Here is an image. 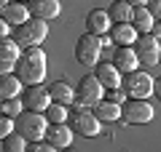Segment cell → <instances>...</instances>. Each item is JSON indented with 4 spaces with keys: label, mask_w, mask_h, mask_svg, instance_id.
Here are the masks:
<instances>
[{
    "label": "cell",
    "mask_w": 161,
    "mask_h": 152,
    "mask_svg": "<svg viewBox=\"0 0 161 152\" xmlns=\"http://www.w3.org/2000/svg\"><path fill=\"white\" fill-rule=\"evenodd\" d=\"M150 35H156V38H161V22L153 24V29H150Z\"/></svg>",
    "instance_id": "cell-32"
},
{
    "label": "cell",
    "mask_w": 161,
    "mask_h": 152,
    "mask_svg": "<svg viewBox=\"0 0 161 152\" xmlns=\"http://www.w3.org/2000/svg\"><path fill=\"white\" fill-rule=\"evenodd\" d=\"M132 45H134V53H137V59H140L142 67H153V64H158V59H161V43H158L156 35H150V32L137 35V40H134Z\"/></svg>",
    "instance_id": "cell-9"
},
{
    "label": "cell",
    "mask_w": 161,
    "mask_h": 152,
    "mask_svg": "<svg viewBox=\"0 0 161 152\" xmlns=\"http://www.w3.org/2000/svg\"><path fill=\"white\" fill-rule=\"evenodd\" d=\"M153 24H156V19H153V13H150L148 8H145V6H134V11H132V27L137 29L140 35L150 32Z\"/></svg>",
    "instance_id": "cell-22"
},
{
    "label": "cell",
    "mask_w": 161,
    "mask_h": 152,
    "mask_svg": "<svg viewBox=\"0 0 161 152\" xmlns=\"http://www.w3.org/2000/svg\"><path fill=\"white\" fill-rule=\"evenodd\" d=\"M22 101H24V109H35V112H46V107L51 104V94L48 88L43 85H27L22 91Z\"/></svg>",
    "instance_id": "cell-10"
},
{
    "label": "cell",
    "mask_w": 161,
    "mask_h": 152,
    "mask_svg": "<svg viewBox=\"0 0 161 152\" xmlns=\"http://www.w3.org/2000/svg\"><path fill=\"white\" fill-rule=\"evenodd\" d=\"M30 13L38 19H43V22H48V19H57L59 11H62V6H59V0H30Z\"/></svg>",
    "instance_id": "cell-14"
},
{
    "label": "cell",
    "mask_w": 161,
    "mask_h": 152,
    "mask_svg": "<svg viewBox=\"0 0 161 152\" xmlns=\"http://www.w3.org/2000/svg\"><path fill=\"white\" fill-rule=\"evenodd\" d=\"M97 78H99V83L105 88H118L124 75H121V69L113 62H102V64H97Z\"/></svg>",
    "instance_id": "cell-19"
},
{
    "label": "cell",
    "mask_w": 161,
    "mask_h": 152,
    "mask_svg": "<svg viewBox=\"0 0 161 152\" xmlns=\"http://www.w3.org/2000/svg\"><path fill=\"white\" fill-rule=\"evenodd\" d=\"M24 109V101H22V96H14V99H3L0 101V112H6V115H11V118H16L19 112Z\"/></svg>",
    "instance_id": "cell-26"
},
{
    "label": "cell",
    "mask_w": 161,
    "mask_h": 152,
    "mask_svg": "<svg viewBox=\"0 0 161 152\" xmlns=\"http://www.w3.org/2000/svg\"><path fill=\"white\" fill-rule=\"evenodd\" d=\"M70 128L78 136L94 139V136H99V131H102V120L94 115L92 107H80L78 101H75V109H73V115H70Z\"/></svg>",
    "instance_id": "cell-4"
},
{
    "label": "cell",
    "mask_w": 161,
    "mask_h": 152,
    "mask_svg": "<svg viewBox=\"0 0 161 152\" xmlns=\"http://www.w3.org/2000/svg\"><path fill=\"white\" fill-rule=\"evenodd\" d=\"M24 91V83L16 78V75L6 72V75H0V101L3 99H14V96H22Z\"/></svg>",
    "instance_id": "cell-21"
},
{
    "label": "cell",
    "mask_w": 161,
    "mask_h": 152,
    "mask_svg": "<svg viewBox=\"0 0 161 152\" xmlns=\"http://www.w3.org/2000/svg\"><path fill=\"white\" fill-rule=\"evenodd\" d=\"M110 27H113V22H110V16H108V11H99V8H94V11H89V16H86V29L92 35H108L110 32Z\"/></svg>",
    "instance_id": "cell-15"
},
{
    "label": "cell",
    "mask_w": 161,
    "mask_h": 152,
    "mask_svg": "<svg viewBox=\"0 0 161 152\" xmlns=\"http://www.w3.org/2000/svg\"><path fill=\"white\" fill-rule=\"evenodd\" d=\"M121 88L132 99H148V96H153V78L145 69H132V72H124Z\"/></svg>",
    "instance_id": "cell-5"
},
{
    "label": "cell",
    "mask_w": 161,
    "mask_h": 152,
    "mask_svg": "<svg viewBox=\"0 0 161 152\" xmlns=\"http://www.w3.org/2000/svg\"><path fill=\"white\" fill-rule=\"evenodd\" d=\"M48 94H51V101H59L64 107L75 104V88L67 83V80H57V83L48 85Z\"/></svg>",
    "instance_id": "cell-18"
},
{
    "label": "cell",
    "mask_w": 161,
    "mask_h": 152,
    "mask_svg": "<svg viewBox=\"0 0 161 152\" xmlns=\"http://www.w3.org/2000/svg\"><path fill=\"white\" fill-rule=\"evenodd\" d=\"M126 3H129V6H148L150 0H126Z\"/></svg>",
    "instance_id": "cell-33"
},
{
    "label": "cell",
    "mask_w": 161,
    "mask_h": 152,
    "mask_svg": "<svg viewBox=\"0 0 161 152\" xmlns=\"http://www.w3.org/2000/svg\"><path fill=\"white\" fill-rule=\"evenodd\" d=\"M19 3H30V0H19Z\"/></svg>",
    "instance_id": "cell-35"
},
{
    "label": "cell",
    "mask_w": 161,
    "mask_h": 152,
    "mask_svg": "<svg viewBox=\"0 0 161 152\" xmlns=\"http://www.w3.org/2000/svg\"><path fill=\"white\" fill-rule=\"evenodd\" d=\"M73 136H75V134H73V128H70L67 123H48L43 139H46L54 149H64V147L73 144Z\"/></svg>",
    "instance_id": "cell-11"
},
{
    "label": "cell",
    "mask_w": 161,
    "mask_h": 152,
    "mask_svg": "<svg viewBox=\"0 0 161 152\" xmlns=\"http://www.w3.org/2000/svg\"><path fill=\"white\" fill-rule=\"evenodd\" d=\"M94 115L102 123H115V120H121V104L118 101H110V99H102V101L94 104Z\"/></svg>",
    "instance_id": "cell-20"
},
{
    "label": "cell",
    "mask_w": 161,
    "mask_h": 152,
    "mask_svg": "<svg viewBox=\"0 0 161 152\" xmlns=\"http://www.w3.org/2000/svg\"><path fill=\"white\" fill-rule=\"evenodd\" d=\"M102 99H105V85L99 83V78L97 75H83L78 88H75V101L80 107H94Z\"/></svg>",
    "instance_id": "cell-8"
},
{
    "label": "cell",
    "mask_w": 161,
    "mask_h": 152,
    "mask_svg": "<svg viewBox=\"0 0 161 152\" xmlns=\"http://www.w3.org/2000/svg\"><path fill=\"white\" fill-rule=\"evenodd\" d=\"M158 62H161V59H158Z\"/></svg>",
    "instance_id": "cell-36"
},
{
    "label": "cell",
    "mask_w": 161,
    "mask_h": 152,
    "mask_svg": "<svg viewBox=\"0 0 161 152\" xmlns=\"http://www.w3.org/2000/svg\"><path fill=\"white\" fill-rule=\"evenodd\" d=\"M11 29H14V27H11L3 16H0V38H11Z\"/></svg>",
    "instance_id": "cell-30"
},
{
    "label": "cell",
    "mask_w": 161,
    "mask_h": 152,
    "mask_svg": "<svg viewBox=\"0 0 161 152\" xmlns=\"http://www.w3.org/2000/svg\"><path fill=\"white\" fill-rule=\"evenodd\" d=\"M46 125H48L46 115H43V112H35V109H22V112L14 118V131H16V134H22L27 141L43 139Z\"/></svg>",
    "instance_id": "cell-3"
},
{
    "label": "cell",
    "mask_w": 161,
    "mask_h": 152,
    "mask_svg": "<svg viewBox=\"0 0 161 152\" xmlns=\"http://www.w3.org/2000/svg\"><path fill=\"white\" fill-rule=\"evenodd\" d=\"M19 48H22V45H19L14 38H0V75L14 72L16 59H19V53H22Z\"/></svg>",
    "instance_id": "cell-12"
},
{
    "label": "cell",
    "mask_w": 161,
    "mask_h": 152,
    "mask_svg": "<svg viewBox=\"0 0 161 152\" xmlns=\"http://www.w3.org/2000/svg\"><path fill=\"white\" fill-rule=\"evenodd\" d=\"M11 131H14V118H11V115H6V112H0V141L6 139Z\"/></svg>",
    "instance_id": "cell-27"
},
{
    "label": "cell",
    "mask_w": 161,
    "mask_h": 152,
    "mask_svg": "<svg viewBox=\"0 0 161 152\" xmlns=\"http://www.w3.org/2000/svg\"><path fill=\"white\" fill-rule=\"evenodd\" d=\"M108 91H110V94H108L110 101H118V104H124V96H126V94H124V88H121V85H118V88H108Z\"/></svg>",
    "instance_id": "cell-28"
},
{
    "label": "cell",
    "mask_w": 161,
    "mask_h": 152,
    "mask_svg": "<svg viewBox=\"0 0 161 152\" xmlns=\"http://www.w3.org/2000/svg\"><path fill=\"white\" fill-rule=\"evenodd\" d=\"M148 11L153 13L156 22H161V0H150V3H148Z\"/></svg>",
    "instance_id": "cell-29"
},
{
    "label": "cell",
    "mask_w": 161,
    "mask_h": 152,
    "mask_svg": "<svg viewBox=\"0 0 161 152\" xmlns=\"http://www.w3.org/2000/svg\"><path fill=\"white\" fill-rule=\"evenodd\" d=\"M3 149L6 152H24L27 149V139H24L22 134H16V131H11V134L3 139Z\"/></svg>",
    "instance_id": "cell-25"
},
{
    "label": "cell",
    "mask_w": 161,
    "mask_h": 152,
    "mask_svg": "<svg viewBox=\"0 0 161 152\" xmlns=\"http://www.w3.org/2000/svg\"><path fill=\"white\" fill-rule=\"evenodd\" d=\"M16 78L24 85H38L46 78V53L40 51V45H30L27 51H22L16 59Z\"/></svg>",
    "instance_id": "cell-1"
},
{
    "label": "cell",
    "mask_w": 161,
    "mask_h": 152,
    "mask_svg": "<svg viewBox=\"0 0 161 152\" xmlns=\"http://www.w3.org/2000/svg\"><path fill=\"white\" fill-rule=\"evenodd\" d=\"M0 16L6 19V22L11 24V27H16V24L27 22V19L32 16V13H30V6H27V3H19V0H11V3H8V6L3 8V13H0Z\"/></svg>",
    "instance_id": "cell-17"
},
{
    "label": "cell",
    "mask_w": 161,
    "mask_h": 152,
    "mask_svg": "<svg viewBox=\"0 0 161 152\" xmlns=\"http://www.w3.org/2000/svg\"><path fill=\"white\" fill-rule=\"evenodd\" d=\"M8 3H11V0H0V13H3V8H6Z\"/></svg>",
    "instance_id": "cell-34"
},
{
    "label": "cell",
    "mask_w": 161,
    "mask_h": 152,
    "mask_svg": "<svg viewBox=\"0 0 161 152\" xmlns=\"http://www.w3.org/2000/svg\"><path fill=\"white\" fill-rule=\"evenodd\" d=\"M46 120L48 123H67V118H70V112H67V107L64 104H59V101H51L46 107Z\"/></svg>",
    "instance_id": "cell-24"
},
{
    "label": "cell",
    "mask_w": 161,
    "mask_h": 152,
    "mask_svg": "<svg viewBox=\"0 0 161 152\" xmlns=\"http://www.w3.org/2000/svg\"><path fill=\"white\" fill-rule=\"evenodd\" d=\"M153 94L161 99V78H158V80H153Z\"/></svg>",
    "instance_id": "cell-31"
},
{
    "label": "cell",
    "mask_w": 161,
    "mask_h": 152,
    "mask_svg": "<svg viewBox=\"0 0 161 152\" xmlns=\"http://www.w3.org/2000/svg\"><path fill=\"white\" fill-rule=\"evenodd\" d=\"M110 40H113L115 45H132L134 40H137V29L132 27V22H118V24H113L110 27Z\"/></svg>",
    "instance_id": "cell-16"
},
{
    "label": "cell",
    "mask_w": 161,
    "mask_h": 152,
    "mask_svg": "<svg viewBox=\"0 0 161 152\" xmlns=\"http://www.w3.org/2000/svg\"><path fill=\"white\" fill-rule=\"evenodd\" d=\"M113 64L121 69V72H132V69H137L140 67V59H137V53H134V45H115Z\"/></svg>",
    "instance_id": "cell-13"
},
{
    "label": "cell",
    "mask_w": 161,
    "mask_h": 152,
    "mask_svg": "<svg viewBox=\"0 0 161 152\" xmlns=\"http://www.w3.org/2000/svg\"><path fill=\"white\" fill-rule=\"evenodd\" d=\"M46 35H48V24L43 22V19H38V16H30L27 22L16 24V27L11 29V38L16 40L22 48H30V45H40L43 40H46Z\"/></svg>",
    "instance_id": "cell-2"
},
{
    "label": "cell",
    "mask_w": 161,
    "mask_h": 152,
    "mask_svg": "<svg viewBox=\"0 0 161 152\" xmlns=\"http://www.w3.org/2000/svg\"><path fill=\"white\" fill-rule=\"evenodd\" d=\"M99 56H102V38H99V35H92V32L80 35L78 43H75V59H78L83 67L92 69V67L99 64Z\"/></svg>",
    "instance_id": "cell-6"
},
{
    "label": "cell",
    "mask_w": 161,
    "mask_h": 152,
    "mask_svg": "<svg viewBox=\"0 0 161 152\" xmlns=\"http://www.w3.org/2000/svg\"><path fill=\"white\" fill-rule=\"evenodd\" d=\"M153 107H150L148 99H132L129 96L124 104H121V123H129V125H142L153 120Z\"/></svg>",
    "instance_id": "cell-7"
},
{
    "label": "cell",
    "mask_w": 161,
    "mask_h": 152,
    "mask_svg": "<svg viewBox=\"0 0 161 152\" xmlns=\"http://www.w3.org/2000/svg\"><path fill=\"white\" fill-rule=\"evenodd\" d=\"M132 11H134V6H129L126 0H115L113 6H110L108 16H110V22H113V24H118V22H132Z\"/></svg>",
    "instance_id": "cell-23"
}]
</instances>
